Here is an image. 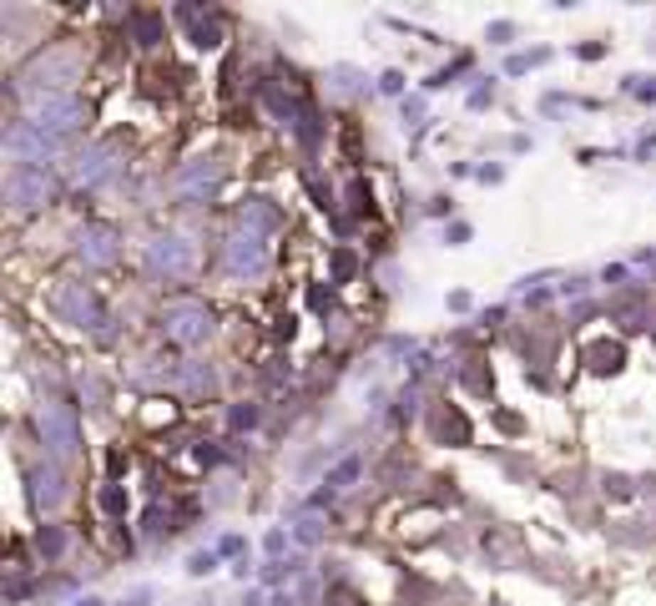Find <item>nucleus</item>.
<instances>
[{
	"mask_svg": "<svg viewBox=\"0 0 656 606\" xmlns=\"http://www.w3.org/2000/svg\"><path fill=\"white\" fill-rule=\"evenodd\" d=\"M591 359H596V369H601V374H606V369H621V349H616V344L591 349Z\"/></svg>",
	"mask_w": 656,
	"mask_h": 606,
	"instance_id": "nucleus-1",
	"label": "nucleus"
}]
</instances>
